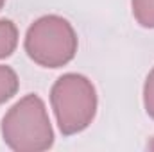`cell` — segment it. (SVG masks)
<instances>
[{
	"mask_svg": "<svg viewBox=\"0 0 154 152\" xmlns=\"http://www.w3.org/2000/svg\"><path fill=\"white\" fill-rule=\"evenodd\" d=\"M4 143L16 152H39L54 145V131L45 102L29 93L2 118Z\"/></svg>",
	"mask_w": 154,
	"mask_h": 152,
	"instance_id": "1",
	"label": "cell"
},
{
	"mask_svg": "<svg viewBox=\"0 0 154 152\" xmlns=\"http://www.w3.org/2000/svg\"><path fill=\"white\" fill-rule=\"evenodd\" d=\"M50 104L63 136L84 131L97 113V91L81 74L61 75L50 90Z\"/></svg>",
	"mask_w": 154,
	"mask_h": 152,
	"instance_id": "2",
	"label": "cell"
},
{
	"mask_svg": "<svg viewBox=\"0 0 154 152\" xmlns=\"http://www.w3.org/2000/svg\"><path fill=\"white\" fill-rule=\"evenodd\" d=\"M27 56L43 68H61L77 52V34L68 20L48 14L36 20L25 34Z\"/></svg>",
	"mask_w": 154,
	"mask_h": 152,
	"instance_id": "3",
	"label": "cell"
},
{
	"mask_svg": "<svg viewBox=\"0 0 154 152\" xmlns=\"http://www.w3.org/2000/svg\"><path fill=\"white\" fill-rule=\"evenodd\" d=\"M18 45V29L11 20H0V59L9 57Z\"/></svg>",
	"mask_w": 154,
	"mask_h": 152,
	"instance_id": "4",
	"label": "cell"
},
{
	"mask_svg": "<svg viewBox=\"0 0 154 152\" xmlns=\"http://www.w3.org/2000/svg\"><path fill=\"white\" fill-rule=\"evenodd\" d=\"M18 86H20V81L16 72L11 66L0 65V104L13 99L18 91Z\"/></svg>",
	"mask_w": 154,
	"mask_h": 152,
	"instance_id": "5",
	"label": "cell"
},
{
	"mask_svg": "<svg viewBox=\"0 0 154 152\" xmlns=\"http://www.w3.org/2000/svg\"><path fill=\"white\" fill-rule=\"evenodd\" d=\"M134 20L147 29H154V0H133Z\"/></svg>",
	"mask_w": 154,
	"mask_h": 152,
	"instance_id": "6",
	"label": "cell"
},
{
	"mask_svg": "<svg viewBox=\"0 0 154 152\" xmlns=\"http://www.w3.org/2000/svg\"><path fill=\"white\" fill-rule=\"evenodd\" d=\"M143 106L147 114L154 120V68L145 79V86H143Z\"/></svg>",
	"mask_w": 154,
	"mask_h": 152,
	"instance_id": "7",
	"label": "cell"
},
{
	"mask_svg": "<svg viewBox=\"0 0 154 152\" xmlns=\"http://www.w3.org/2000/svg\"><path fill=\"white\" fill-rule=\"evenodd\" d=\"M147 149H149V150H154V136H152V140L147 143Z\"/></svg>",
	"mask_w": 154,
	"mask_h": 152,
	"instance_id": "8",
	"label": "cell"
},
{
	"mask_svg": "<svg viewBox=\"0 0 154 152\" xmlns=\"http://www.w3.org/2000/svg\"><path fill=\"white\" fill-rule=\"evenodd\" d=\"M4 4H5V0H0V9L4 7Z\"/></svg>",
	"mask_w": 154,
	"mask_h": 152,
	"instance_id": "9",
	"label": "cell"
}]
</instances>
